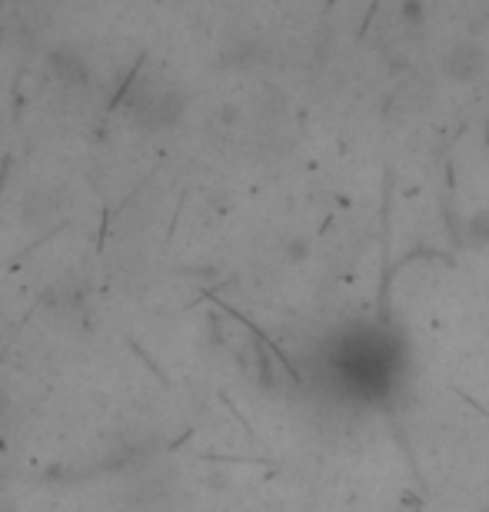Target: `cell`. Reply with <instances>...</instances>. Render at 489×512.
Masks as SVG:
<instances>
[{"mask_svg":"<svg viewBox=\"0 0 489 512\" xmlns=\"http://www.w3.org/2000/svg\"><path fill=\"white\" fill-rule=\"evenodd\" d=\"M443 67H446V77L456 80V84H473L486 70V50L476 44V40H463V44H456L450 54H446Z\"/></svg>","mask_w":489,"mask_h":512,"instance_id":"7a4b0ae2","label":"cell"},{"mask_svg":"<svg viewBox=\"0 0 489 512\" xmlns=\"http://www.w3.org/2000/svg\"><path fill=\"white\" fill-rule=\"evenodd\" d=\"M130 114L140 127L147 130H160V127H173L183 114V94L173 87H154L144 84L130 100Z\"/></svg>","mask_w":489,"mask_h":512,"instance_id":"6da1fadb","label":"cell"},{"mask_svg":"<svg viewBox=\"0 0 489 512\" xmlns=\"http://www.w3.org/2000/svg\"><path fill=\"white\" fill-rule=\"evenodd\" d=\"M47 64L64 87H84L90 80V60L80 54V47H70V44L54 47L47 57Z\"/></svg>","mask_w":489,"mask_h":512,"instance_id":"3957f363","label":"cell"},{"mask_svg":"<svg viewBox=\"0 0 489 512\" xmlns=\"http://www.w3.org/2000/svg\"><path fill=\"white\" fill-rule=\"evenodd\" d=\"M7 413H10V393L4 386H0V423L7 419Z\"/></svg>","mask_w":489,"mask_h":512,"instance_id":"8992f818","label":"cell"},{"mask_svg":"<svg viewBox=\"0 0 489 512\" xmlns=\"http://www.w3.org/2000/svg\"><path fill=\"white\" fill-rule=\"evenodd\" d=\"M473 227L480 230V233H476L473 240H480V243H489V213H486V210H483V213H476V217H473Z\"/></svg>","mask_w":489,"mask_h":512,"instance_id":"5b68a950","label":"cell"},{"mask_svg":"<svg viewBox=\"0 0 489 512\" xmlns=\"http://www.w3.org/2000/svg\"><path fill=\"white\" fill-rule=\"evenodd\" d=\"M60 210V197L54 190H27L24 200H20V217H24V223H30V227H37V223L50 220L54 213Z\"/></svg>","mask_w":489,"mask_h":512,"instance_id":"277c9868","label":"cell"}]
</instances>
